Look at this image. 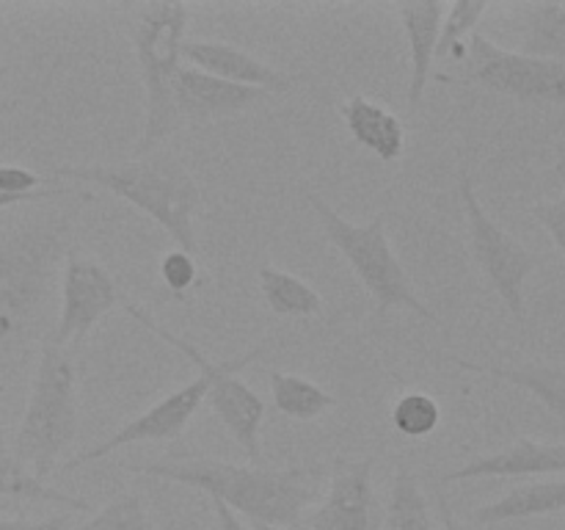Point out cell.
I'll use <instances>...</instances> for the list:
<instances>
[{
  "label": "cell",
  "instance_id": "6da1fadb",
  "mask_svg": "<svg viewBox=\"0 0 565 530\" xmlns=\"http://www.w3.org/2000/svg\"><path fill=\"white\" fill-rule=\"evenodd\" d=\"M72 235L70 210H44L0 230V392L25 373L53 335Z\"/></svg>",
  "mask_w": 565,
  "mask_h": 530
},
{
  "label": "cell",
  "instance_id": "7a4b0ae2",
  "mask_svg": "<svg viewBox=\"0 0 565 530\" xmlns=\"http://www.w3.org/2000/svg\"><path fill=\"white\" fill-rule=\"evenodd\" d=\"M130 473L147 478L174 480L204 491L213 500L246 517L248 522L279 524L301 530L312 502L318 500L326 480L323 464H292V467H259V464H235L224 458L174 453L154 462L130 464Z\"/></svg>",
  "mask_w": 565,
  "mask_h": 530
},
{
  "label": "cell",
  "instance_id": "3957f363",
  "mask_svg": "<svg viewBox=\"0 0 565 530\" xmlns=\"http://www.w3.org/2000/svg\"><path fill=\"white\" fill-rule=\"evenodd\" d=\"M53 177H66L77 182H94L121 202L132 204L158 226H163L182 252L199 254L196 241V208L202 202L196 180L191 171L169 152H152L147 158L119 166H55Z\"/></svg>",
  "mask_w": 565,
  "mask_h": 530
},
{
  "label": "cell",
  "instance_id": "277c9868",
  "mask_svg": "<svg viewBox=\"0 0 565 530\" xmlns=\"http://www.w3.org/2000/svg\"><path fill=\"white\" fill-rule=\"evenodd\" d=\"M121 11H125V25L136 50L143 83V108H147L136 155L147 158L180 127L174 86L185 64L182 44H185L191 9L171 0V3H125Z\"/></svg>",
  "mask_w": 565,
  "mask_h": 530
},
{
  "label": "cell",
  "instance_id": "5b68a950",
  "mask_svg": "<svg viewBox=\"0 0 565 530\" xmlns=\"http://www.w3.org/2000/svg\"><path fill=\"white\" fill-rule=\"evenodd\" d=\"M77 423H81V401H77L75 348H61L47 340L33 364L25 412L11 447L17 458L39 480H44L58 469L61 453L75 442Z\"/></svg>",
  "mask_w": 565,
  "mask_h": 530
},
{
  "label": "cell",
  "instance_id": "8992f818",
  "mask_svg": "<svg viewBox=\"0 0 565 530\" xmlns=\"http://www.w3.org/2000/svg\"><path fill=\"white\" fill-rule=\"evenodd\" d=\"M121 307H125V312L130 315L132 320H138L143 329L152 331L154 337H160L166 346H171V348H177V351L185 353V357L199 368V375L191 381V384L180 386L177 392L166 395L163 401H158L154 406H149L147 412H141L138 417L127 420V423L121 425L116 434H110L108 439L86 447V451H81L77 456H72L66 464H58V469H55V473H72V469L83 467V464L99 462V458L110 456V453L121 451V447H127V445H138V442H174L177 436L188 428V423H191L193 414L199 412V406L207 401L210 384H213V381L224 373L226 364H230V359H221V362L210 359L202 348L193 346L191 340H185V337L177 335V331L166 329L163 324H158V318H152L147 309L138 307V304L130 301V298H125V304H121Z\"/></svg>",
  "mask_w": 565,
  "mask_h": 530
},
{
  "label": "cell",
  "instance_id": "52a82bcc",
  "mask_svg": "<svg viewBox=\"0 0 565 530\" xmlns=\"http://www.w3.org/2000/svg\"><path fill=\"white\" fill-rule=\"evenodd\" d=\"M303 197L312 204L326 237L334 243L337 252L348 259L353 274L359 276L364 290L370 293L379 315L390 312V309H408V312L419 315L425 320H434V324L439 320L434 309L419 298L412 276L406 274L403 263L397 259L390 235H386L384 215H375L367 224H353L345 215L337 213L312 188H303Z\"/></svg>",
  "mask_w": 565,
  "mask_h": 530
},
{
  "label": "cell",
  "instance_id": "ba28073f",
  "mask_svg": "<svg viewBox=\"0 0 565 530\" xmlns=\"http://www.w3.org/2000/svg\"><path fill=\"white\" fill-rule=\"evenodd\" d=\"M458 197H461L463 213H467L469 248H472L475 263L483 271L497 296L502 298L508 312L516 318V324L524 326V320H527L524 285L539 268V257L486 213L478 191H475L472 174L467 169H461V174H458Z\"/></svg>",
  "mask_w": 565,
  "mask_h": 530
},
{
  "label": "cell",
  "instance_id": "9c48e42d",
  "mask_svg": "<svg viewBox=\"0 0 565 530\" xmlns=\"http://www.w3.org/2000/svg\"><path fill=\"white\" fill-rule=\"evenodd\" d=\"M467 81L522 99V103L565 105V64L505 50L486 33L475 31L467 42Z\"/></svg>",
  "mask_w": 565,
  "mask_h": 530
},
{
  "label": "cell",
  "instance_id": "30bf717a",
  "mask_svg": "<svg viewBox=\"0 0 565 530\" xmlns=\"http://www.w3.org/2000/svg\"><path fill=\"white\" fill-rule=\"evenodd\" d=\"M119 285L97 259L86 257L77 248H70L61 271L58 315H55L50 342L61 348L81 346L88 331L119 304H125Z\"/></svg>",
  "mask_w": 565,
  "mask_h": 530
},
{
  "label": "cell",
  "instance_id": "8fae6325",
  "mask_svg": "<svg viewBox=\"0 0 565 530\" xmlns=\"http://www.w3.org/2000/svg\"><path fill=\"white\" fill-rule=\"evenodd\" d=\"M373 458H337L329 475V491L307 513L309 530H379L381 513L373 491Z\"/></svg>",
  "mask_w": 565,
  "mask_h": 530
},
{
  "label": "cell",
  "instance_id": "7c38bea8",
  "mask_svg": "<svg viewBox=\"0 0 565 530\" xmlns=\"http://www.w3.org/2000/svg\"><path fill=\"white\" fill-rule=\"evenodd\" d=\"M274 337H265L257 346L248 348L246 353H237L235 359H230L224 373L210 384L207 403L218 420L224 423V428L230 431L232 439L246 451L248 462L263 464V445H259V431H263V417H265V403L257 392L248 384H243L237 379L243 368L259 359L265 353V348L270 346Z\"/></svg>",
  "mask_w": 565,
  "mask_h": 530
},
{
  "label": "cell",
  "instance_id": "4fadbf2b",
  "mask_svg": "<svg viewBox=\"0 0 565 530\" xmlns=\"http://www.w3.org/2000/svg\"><path fill=\"white\" fill-rule=\"evenodd\" d=\"M182 61L193 70L207 72V75L221 77L226 83L259 88V92L268 94H285L296 86V77L287 75L285 70L230 42H207V39L185 42L182 44Z\"/></svg>",
  "mask_w": 565,
  "mask_h": 530
},
{
  "label": "cell",
  "instance_id": "5bb4252c",
  "mask_svg": "<svg viewBox=\"0 0 565 530\" xmlns=\"http://www.w3.org/2000/svg\"><path fill=\"white\" fill-rule=\"evenodd\" d=\"M539 475H565L563 442L516 439L502 451L478 456L461 467L441 475V484L475 478H539Z\"/></svg>",
  "mask_w": 565,
  "mask_h": 530
},
{
  "label": "cell",
  "instance_id": "9a60e30c",
  "mask_svg": "<svg viewBox=\"0 0 565 530\" xmlns=\"http://www.w3.org/2000/svg\"><path fill=\"white\" fill-rule=\"evenodd\" d=\"M265 97H268V92L235 86V83H226L188 64H182L174 86L177 116H180V121H193V125L237 116L252 105L263 103Z\"/></svg>",
  "mask_w": 565,
  "mask_h": 530
},
{
  "label": "cell",
  "instance_id": "2e32d148",
  "mask_svg": "<svg viewBox=\"0 0 565 530\" xmlns=\"http://www.w3.org/2000/svg\"><path fill=\"white\" fill-rule=\"evenodd\" d=\"M403 33L408 39L412 53V75H408V108L419 110L425 103L430 75H434L436 44H439L441 20H445L447 3H397Z\"/></svg>",
  "mask_w": 565,
  "mask_h": 530
},
{
  "label": "cell",
  "instance_id": "e0dca14e",
  "mask_svg": "<svg viewBox=\"0 0 565 530\" xmlns=\"http://www.w3.org/2000/svg\"><path fill=\"white\" fill-rule=\"evenodd\" d=\"M340 116L345 119L348 132L362 144L364 149L375 155L384 163L403 158L406 149V130L403 121L392 114L384 105L373 103L364 94H351L345 103L340 105Z\"/></svg>",
  "mask_w": 565,
  "mask_h": 530
},
{
  "label": "cell",
  "instance_id": "ac0fdd59",
  "mask_svg": "<svg viewBox=\"0 0 565 530\" xmlns=\"http://www.w3.org/2000/svg\"><path fill=\"white\" fill-rule=\"evenodd\" d=\"M565 511V478L533 480L511 489L500 500L480 506L472 511V524L489 528V524L513 522V519L550 517V513Z\"/></svg>",
  "mask_w": 565,
  "mask_h": 530
},
{
  "label": "cell",
  "instance_id": "d6986e66",
  "mask_svg": "<svg viewBox=\"0 0 565 530\" xmlns=\"http://www.w3.org/2000/svg\"><path fill=\"white\" fill-rule=\"evenodd\" d=\"M450 362L458 364L461 370H469V373L511 381V384L522 386V390H527L530 395L539 398V401L544 403L555 417L565 420V368H557V364H541V362H527V364L469 362V359H461V357H450Z\"/></svg>",
  "mask_w": 565,
  "mask_h": 530
},
{
  "label": "cell",
  "instance_id": "ffe728a7",
  "mask_svg": "<svg viewBox=\"0 0 565 530\" xmlns=\"http://www.w3.org/2000/svg\"><path fill=\"white\" fill-rule=\"evenodd\" d=\"M0 500L17 502V500H31V502H53V506L66 508V511H86L88 502L81 497H72L66 491L47 486L39 480L25 464L17 458L11 439L0 434Z\"/></svg>",
  "mask_w": 565,
  "mask_h": 530
},
{
  "label": "cell",
  "instance_id": "44dd1931",
  "mask_svg": "<svg viewBox=\"0 0 565 530\" xmlns=\"http://www.w3.org/2000/svg\"><path fill=\"white\" fill-rule=\"evenodd\" d=\"M257 282L265 304L281 318H312V315L323 312L320 293L309 282H303L301 276L290 274V271L265 263L259 265Z\"/></svg>",
  "mask_w": 565,
  "mask_h": 530
},
{
  "label": "cell",
  "instance_id": "7402d4cb",
  "mask_svg": "<svg viewBox=\"0 0 565 530\" xmlns=\"http://www.w3.org/2000/svg\"><path fill=\"white\" fill-rule=\"evenodd\" d=\"M522 11V50L535 59L565 64V3H524Z\"/></svg>",
  "mask_w": 565,
  "mask_h": 530
},
{
  "label": "cell",
  "instance_id": "603a6c76",
  "mask_svg": "<svg viewBox=\"0 0 565 530\" xmlns=\"http://www.w3.org/2000/svg\"><path fill=\"white\" fill-rule=\"evenodd\" d=\"M379 530H436V519L423 491V484L406 464L397 467L390 502H386Z\"/></svg>",
  "mask_w": 565,
  "mask_h": 530
},
{
  "label": "cell",
  "instance_id": "cb8c5ba5",
  "mask_svg": "<svg viewBox=\"0 0 565 530\" xmlns=\"http://www.w3.org/2000/svg\"><path fill=\"white\" fill-rule=\"evenodd\" d=\"M270 395H274V406L285 417L303 420V423L337 406V398L326 392L323 386L303 379V375L281 373V370H270Z\"/></svg>",
  "mask_w": 565,
  "mask_h": 530
},
{
  "label": "cell",
  "instance_id": "d4e9b609",
  "mask_svg": "<svg viewBox=\"0 0 565 530\" xmlns=\"http://www.w3.org/2000/svg\"><path fill=\"white\" fill-rule=\"evenodd\" d=\"M489 9L491 3H486V0H458V3L447 6L445 20H441L439 44H436V59L458 55L463 61L469 36L478 31L480 20H483V14Z\"/></svg>",
  "mask_w": 565,
  "mask_h": 530
},
{
  "label": "cell",
  "instance_id": "484cf974",
  "mask_svg": "<svg viewBox=\"0 0 565 530\" xmlns=\"http://www.w3.org/2000/svg\"><path fill=\"white\" fill-rule=\"evenodd\" d=\"M392 425L397 434L408 436V439H425L434 434L441 423V406L430 392H403L395 403H392Z\"/></svg>",
  "mask_w": 565,
  "mask_h": 530
},
{
  "label": "cell",
  "instance_id": "4316f807",
  "mask_svg": "<svg viewBox=\"0 0 565 530\" xmlns=\"http://www.w3.org/2000/svg\"><path fill=\"white\" fill-rule=\"evenodd\" d=\"M75 530H160L138 491H121Z\"/></svg>",
  "mask_w": 565,
  "mask_h": 530
},
{
  "label": "cell",
  "instance_id": "83f0119b",
  "mask_svg": "<svg viewBox=\"0 0 565 530\" xmlns=\"http://www.w3.org/2000/svg\"><path fill=\"white\" fill-rule=\"evenodd\" d=\"M160 279L166 282L169 290H174L177 296L188 290V287L196 285V257L182 248H171L160 259Z\"/></svg>",
  "mask_w": 565,
  "mask_h": 530
},
{
  "label": "cell",
  "instance_id": "f1b7e54d",
  "mask_svg": "<svg viewBox=\"0 0 565 530\" xmlns=\"http://www.w3.org/2000/svg\"><path fill=\"white\" fill-rule=\"evenodd\" d=\"M533 215L539 219V224L550 232V237L555 241V246L561 248L565 259V193L555 202H541L533 208Z\"/></svg>",
  "mask_w": 565,
  "mask_h": 530
},
{
  "label": "cell",
  "instance_id": "f546056e",
  "mask_svg": "<svg viewBox=\"0 0 565 530\" xmlns=\"http://www.w3.org/2000/svg\"><path fill=\"white\" fill-rule=\"evenodd\" d=\"M44 177L36 171L22 169V166H0V193H11V197H25V193L42 191Z\"/></svg>",
  "mask_w": 565,
  "mask_h": 530
},
{
  "label": "cell",
  "instance_id": "4dcf8cb0",
  "mask_svg": "<svg viewBox=\"0 0 565 530\" xmlns=\"http://www.w3.org/2000/svg\"><path fill=\"white\" fill-rule=\"evenodd\" d=\"M70 513H53L47 519H0V530H64Z\"/></svg>",
  "mask_w": 565,
  "mask_h": 530
},
{
  "label": "cell",
  "instance_id": "1f68e13d",
  "mask_svg": "<svg viewBox=\"0 0 565 530\" xmlns=\"http://www.w3.org/2000/svg\"><path fill=\"white\" fill-rule=\"evenodd\" d=\"M210 508H213V517L215 522H218V530H252L235 511H232V508H226L224 502L210 497Z\"/></svg>",
  "mask_w": 565,
  "mask_h": 530
},
{
  "label": "cell",
  "instance_id": "d6a6232c",
  "mask_svg": "<svg viewBox=\"0 0 565 530\" xmlns=\"http://www.w3.org/2000/svg\"><path fill=\"white\" fill-rule=\"evenodd\" d=\"M64 188H42V191L25 193V197H11V193H0V210L11 208V204H22V202H44V199H58L64 197Z\"/></svg>",
  "mask_w": 565,
  "mask_h": 530
},
{
  "label": "cell",
  "instance_id": "836d02e7",
  "mask_svg": "<svg viewBox=\"0 0 565 530\" xmlns=\"http://www.w3.org/2000/svg\"><path fill=\"white\" fill-rule=\"evenodd\" d=\"M439 513H441V519H445V528L447 530H463L461 524L456 522V513H452L450 502L445 500V495H439Z\"/></svg>",
  "mask_w": 565,
  "mask_h": 530
},
{
  "label": "cell",
  "instance_id": "e575fe53",
  "mask_svg": "<svg viewBox=\"0 0 565 530\" xmlns=\"http://www.w3.org/2000/svg\"><path fill=\"white\" fill-rule=\"evenodd\" d=\"M252 530H292V528H279V524H265V522H248Z\"/></svg>",
  "mask_w": 565,
  "mask_h": 530
},
{
  "label": "cell",
  "instance_id": "d590c367",
  "mask_svg": "<svg viewBox=\"0 0 565 530\" xmlns=\"http://www.w3.org/2000/svg\"><path fill=\"white\" fill-rule=\"evenodd\" d=\"M552 174H555V180H565V155H561V160H557V166Z\"/></svg>",
  "mask_w": 565,
  "mask_h": 530
},
{
  "label": "cell",
  "instance_id": "8d00e7d4",
  "mask_svg": "<svg viewBox=\"0 0 565 530\" xmlns=\"http://www.w3.org/2000/svg\"><path fill=\"white\" fill-rule=\"evenodd\" d=\"M17 108V99H0V116L9 114V110Z\"/></svg>",
  "mask_w": 565,
  "mask_h": 530
},
{
  "label": "cell",
  "instance_id": "74e56055",
  "mask_svg": "<svg viewBox=\"0 0 565 530\" xmlns=\"http://www.w3.org/2000/svg\"><path fill=\"white\" fill-rule=\"evenodd\" d=\"M11 508V502H6V500H0V513H6Z\"/></svg>",
  "mask_w": 565,
  "mask_h": 530
}]
</instances>
